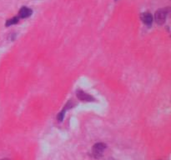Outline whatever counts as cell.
<instances>
[{"mask_svg": "<svg viewBox=\"0 0 171 160\" xmlns=\"http://www.w3.org/2000/svg\"><path fill=\"white\" fill-rule=\"evenodd\" d=\"M31 14H32V10L27 7H23L19 11V16L23 18H28Z\"/></svg>", "mask_w": 171, "mask_h": 160, "instance_id": "cell-5", "label": "cell"}, {"mask_svg": "<svg viewBox=\"0 0 171 160\" xmlns=\"http://www.w3.org/2000/svg\"><path fill=\"white\" fill-rule=\"evenodd\" d=\"M77 97L80 100H82V101H92L93 99L92 96L88 95V93H86V92H84L82 90L77 91Z\"/></svg>", "mask_w": 171, "mask_h": 160, "instance_id": "cell-3", "label": "cell"}, {"mask_svg": "<svg viewBox=\"0 0 171 160\" xmlns=\"http://www.w3.org/2000/svg\"><path fill=\"white\" fill-rule=\"evenodd\" d=\"M167 13H168V11H167V9H164V8H160L158 11H156L155 15H154L156 22L158 24H163V22H165Z\"/></svg>", "mask_w": 171, "mask_h": 160, "instance_id": "cell-2", "label": "cell"}, {"mask_svg": "<svg viewBox=\"0 0 171 160\" xmlns=\"http://www.w3.org/2000/svg\"><path fill=\"white\" fill-rule=\"evenodd\" d=\"M0 160H9V159H8V158H3V159H0Z\"/></svg>", "mask_w": 171, "mask_h": 160, "instance_id": "cell-7", "label": "cell"}, {"mask_svg": "<svg viewBox=\"0 0 171 160\" xmlns=\"http://www.w3.org/2000/svg\"><path fill=\"white\" fill-rule=\"evenodd\" d=\"M141 19L143 21V23H145L146 25H150L153 22V17L149 12H143L141 15Z\"/></svg>", "mask_w": 171, "mask_h": 160, "instance_id": "cell-4", "label": "cell"}, {"mask_svg": "<svg viewBox=\"0 0 171 160\" xmlns=\"http://www.w3.org/2000/svg\"><path fill=\"white\" fill-rule=\"evenodd\" d=\"M106 145L103 142H98L96 144L93 145V150H92V153H93V157L95 158H98L103 155V151L105 150Z\"/></svg>", "mask_w": 171, "mask_h": 160, "instance_id": "cell-1", "label": "cell"}, {"mask_svg": "<svg viewBox=\"0 0 171 160\" xmlns=\"http://www.w3.org/2000/svg\"><path fill=\"white\" fill-rule=\"evenodd\" d=\"M18 22V18L14 17L13 18H11V19H8V21H7V22H6V25H7V26H10V25L15 24V23H17Z\"/></svg>", "mask_w": 171, "mask_h": 160, "instance_id": "cell-6", "label": "cell"}]
</instances>
